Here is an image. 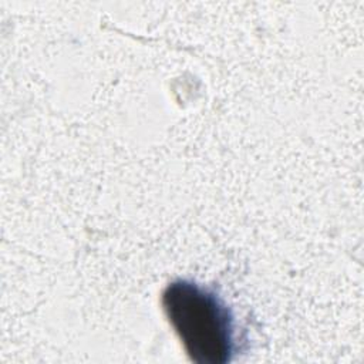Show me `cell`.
<instances>
[{"instance_id":"obj_1","label":"cell","mask_w":364,"mask_h":364,"mask_svg":"<svg viewBox=\"0 0 364 364\" xmlns=\"http://www.w3.org/2000/svg\"><path fill=\"white\" fill-rule=\"evenodd\" d=\"M162 306L186 354L196 364H226L235 354V318L209 287L179 279L162 293Z\"/></svg>"}]
</instances>
